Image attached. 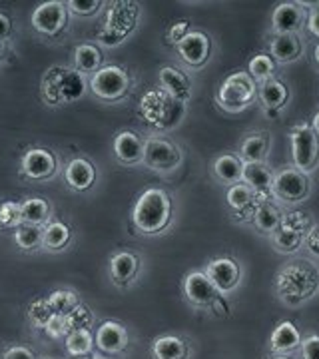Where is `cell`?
I'll return each instance as SVG.
<instances>
[{"mask_svg":"<svg viewBox=\"0 0 319 359\" xmlns=\"http://www.w3.org/2000/svg\"><path fill=\"white\" fill-rule=\"evenodd\" d=\"M306 240L304 231H297L294 228H287L280 224L276 230L271 231V244L276 248V252L280 254H295Z\"/></svg>","mask_w":319,"mask_h":359,"instance_id":"f1b7e54d","label":"cell"},{"mask_svg":"<svg viewBox=\"0 0 319 359\" xmlns=\"http://www.w3.org/2000/svg\"><path fill=\"white\" fill-rule=\"evenodd\" d=\"M14 242L20 250L25 252H34L42 245V230L40 226H28V224H20L14 230Z\"/></svg>","mask_w":319,"mask_h":359,"instance_id":"d590c367","label":"cell"},{"mask_svg":"<svg viewBox=\"0 0 319 359\" xmlns=\"http://www.w3.org/2000/svg\"><path fill=\"white\" fill-rule=\"evenodd\" d=\"M46 299H48L50 309L56 316H66V313H70L80 304L76 294L72 290H54Z\"/></svg>","mask_w":319,"mask_h":359,"instance_id":"8d00e7d4","label":"cell"},{"mask_svg":"<svg viewBox=\"0 0 319 359\" xmlns=\"http://www.w3.org/2000/svg\"><path fill=\"white\" fill-rule=\"evenodd\" d=\"M11 30H13V22H11V18H8L4 13H0V44L11 36Z\"/></svg>","mask_w":319,"mask_h":359,"instance_id":"f907efd6","label":"cell"},{"mask_svg":"<svg viewBox=\"0 0 319 359\" xmlns=\"http://www.w3.org/2000/svg\"><path fill=\"white\" fill-rule=\"evenodd\" d=\"M290 142H292V160L294 166L309 174L315 170L319 164V138L315 132L311 130L309 124H297L290 132Z\"/></svg>","mask_w":319,"mask_h":359,"instance_id":"52a82bcc","label":"cell"},{"mask_svg":"<svg viewBox=\"0 0 319 359\" xmlns=\"http://www.w3.org/2000/svg\"><path fill=\"white\" fill-rule=\"evenodd\" d=\"M96 40L102 44V46H108V48H112V46H118V44H122L124 40L120 39L118 34H114L112 30H108L106 26H102L100 28V32H98V36H96Z\"/></svg>","mask_w":319,"mask_h":359,"instance_id":"7dc6e473","label":"cell"},{"mask_svg":"<svg viewBox=\"0 0 319 359\" xmlns=\"http://www.w3.org/2000/svg\"><path fill=\"white\" fill-rule=\"evenodd\" d=\"M306 22H307V30H309L313 36H318L319 39V6L318 8H313V11L309 13Z\"/></svg>","mask_w":319,"mask_h":359,"instance_id":"681fc988","label":"cell"},{"mask_svg":"<svg viewBox=\"0 0 319 359\" xmlns=\"http://www.w3.org/2000/svg\"><path fill=\"white\" fill-rule=\"evenodd\" d=\"M269 347L278 355H287L301 347V334L292 321H281L269 337Z\"/></svg>","mask_w":319,"mask_h":359,"instance_id":"44dd1931","label":"cell"},{"mask_svg":"<svg viewBox=\"0 0 319 359\" xmlns=\"http://www.w3.org/2000/svg\"><path fill=\"white\" fill-rule=\"evenodd\" d=\"M140 114L148 126L166 132L176 128L182 122V118L186 116V104L174 100L162 88H156L142 96Z\"/></svg>","mask_w":319,"mask_h":359,"instance_id":"277c9868","label":"cell"},{"mask_svg":"<svg viewBox=\"0 0 319 359\" xmlns=\"http://www.w3.org/2000/svg\"><path fill=\"white\" fill-rule=\"evenodd\" d=\"M304 244H306V248L313 256H319V226H311L307 230Z\"/></svg>","mask_w":319,"mask_h":359,"instance_id":"c3c4849f","label":"cell"},{"mask_svg":"<svg viewBox=\"0 0 319 359\" xmlns=\"http://www.w3.org/2000/svg\"><path fill=\"white\" fill-rule=\"evenodd\" d=\"M136 20H138V8L134 2H114L108 8L104 26L124 40L134 30Z\"/></svg>","mask_w":319,"mask_h":359,"instance_id":"9a60e30c","label":"cell"},{"mask_svg":"<svg viewBox=\"0 0 319 359\" xmlns=\"http://www.w3.org/2000/svg\"><path fill=\"white\" fill-rule=\"evenodd\" d=\"M66 20H68V6L60 0H48L39 4L30 18L32 28L46 36H56L66 26Z\"/></svg>","mask_w":319,"mask_h":359,"instance_id":"30bf717a","label":"cell"},{"mask_svg":"<svg viewBox=\"0 0 319 359\" xmlns=\"http://www.w3.org/2000/svg\"><path fill=\"white\" fill-rule=\"evenodd\" d=\"M68 11H72L74 14H80V16H90V14L98 13L102 2L100 0H70L66 2Z\"/></svg>","mask_w":319,"mask_h":359,"instance_id":"7bdbcfd3","label":"cell"},{"mask_svg":"<svg viewBox=\"0 0 319 359\" xmlns=\"http://www.w3.org/2000/svg\"><path fill=\"white\" fill-rule=\"evenodd\" d=\"M301 40L297 39V34H276L269 42V52H271V60H278L281 65H290L295 62L301 56Z\"/></svg>","mask_w":319,"mask_h":359,"instance_id":"cb8c5ba5","label":"cell"},{"mask_svg":"<svg viewBox=\"0 0 319 359\" xmlns=\"http://www.w3.org/2000/svg\"><path fill=\"white\" fill-rule=\"evenodd\" d=\"M301 358L304 359H319V335H309L301 341Z\"/></svg>","mask_w":319,"mask_h":359,"instance_id":"ee69618b","label":"cell"},{"mask_svg":"<svg viewBox=\"0 0 319 359\" xmlns=\"http://www.w3.org/2000/svg\"><path fill=\"white\" fill-rule=\"evenodd\" d=\"M64 346H66L68 355L72 358H88L94 349V335L90 330H74L66 335Z\"/></svg>","mask_w":319,"mask_h":359,"instance_id":"1f68e13d","label":"cell"},{"mask_svg":"<svg viewBox=\"0 0 319 359\" xmlns=\"http://www.w3.org/2000/svg\"><path fill=\"white\" fill-rule=\"evenodd\" d=\"M102 68V52L94 44H80L74 50V70L84 74H96Z\"/></svg>","mask_w":319,"mask_h":359,"instance_id":"83f0119b","label":"cell"},{"mask_svg":"<svg viewBox=\"0 0 319 359\" xmlns=\"http://www.w3.org/2000/svg\"><path fill=\"white\" fill-rule=\"evenodd\" d=\"M22 224L20 204L16 202H2L0 205V228H18Z\"/></svg>","mask_w":319,"mask_h":359,"instance_id":"60d3db41","label":"cell"},{"mask_svg":"<svg viewBox=\"0 0 319 359\" xmlns=\"http://www.w3.org/2000/svg\"><path fill=\"white\" fill-rule=\"evenodd\" d=\"M20 212H22V224L42 226L50 216V205L42 198H28L20 204Z\"/></svg>","mask_w":319,"mask_h":359,"instance_id":"d6a6232c","label":"cell"},{"mask_svg":"<svg viewBox=\"0 0 319 359\" xmlns=\"http://www.w3.org/2000/svg\"><path fill=\"white\" fill-rule=\"evenodd\" d=\"M54 316V311L50 309V304L46 297H40V299H34L28 308V320L30 323L36 327V330H44L46 323L50 321V318Z\"/></svg>","mask_w":319,"mask_h":359,"instance_id":"f35d334b","label":"cell"},{"mask_svg":"<svg viewBox=\"0 0 319 359\" xmlns=\"http://www.w3.org/2000/svg\"><path fill=\"white\" fill-rule=\"evenodd\" d=\"M184 294L188 297V302L198 306V308H210L216 299L217 290L214 283L208 280L204 271H191L188 273L186 282H184Z\"/></svg>","mask_w":319,"mask_h":359,"instance_id":"e0dca14e","label":"cell"},{"mask_svg":"<svg viewBox=\"0 0 319 359\" xmlns=\"http://www.w3.org/2000/svg\"><path fill=\"white\" fill-rule=\"evenodd\" d=\"M204 273L208 276V280L214 283L217 294H231L242 282V268L231 257L212 259Z\"/></svg>","mask_w":319,"mask_h":359,"instance_id":"8fae6325","label":"cell"},{"mask_svg":"<svg viewBox=\"0 0 319 359\" xmlns=\"http://www.w3.org/2000/svg\"><path fill=\"white\" fill-rule=\"evenodd\" d=\"M170 218H172V200L162 188H150L142 192L132 210V222L136 230L146 236H154L166 230Z\"/></svg>","mask_w":319,"mask_h":359,"instance_id":"7a4b0ae2","label":"cell"},{"mask_svg":"<svg viewBox=\"0 0 319 359\" xmlns=\"http://www.w3.org/2000/svg\"><path fill=\"white\" fill-rule=\"evenodd\" d=\"M255 96H257V86L250 74L233 72L222 82V86L217 90V104L222 110L230 114H238L254 104Z\"/></svg>","mask_w":319,"mask_h":359,"instance_id":"5b68a950","label":"cell"},{"mask_svg":"<svg viewBox=\"0 0 319 359\" xmlns=\"http://www.w3.org/2000/svg\"><path fill=\"white\" fill-rule=\"evenodd\" d=\"M242 168L243 162L240 160V156L224 154L214 162V174L219 182L233 186V184L242 182Z\"/></svg>","mask_w":319,"mask_h":359,"instance_id":"f546056e","label":"cell"},{"mask_svg":"<svg viewBox=\"0 0 319 359\" xmlns=\"http://www.w3.org/2000/svg\"><path fill=\"white\" fill-rule=\"evenodd\" d=\"M311 130L315 132V136L319 138V110L313 114V120H311Z\"/></svg>","mask_w":319,"mask_h":359,"instance_id":"816d5d0a","label":"cell"},{"mask_svg":"<svg viewBox=\"0 0 319 359\" xmlns=\"http://www.w3.org/2000/svg\"><path fill=\"white\" fill-rule=\"evenodd\" d=\"M114 154L122 164H138L144 160V142L138 134L124 130L114 138Z\"/></svg>","mask_w":319,"mask_h":359,"instance_id":"ffe728a7","label":"cell"},{"mask_svg":"<svg viewBox=\"0 0 319 359\" xmlns=\"http://www.w3.org/2000/svg\"><path fill=\"white\" fill-rule=\"evenodd\" d=\"M313 58H315V62H318V66H319V44L315 46V48H313Z\"/></svg>","mask_w":319,"mask_h":359,"instance_id":"f5cc1de1","label":"cell"},{"mask_svg":"<svg viewBox=\"0 0 319 359\" xmlns=\"http://www.w3.org/2000/svg\"><path fill=\"white\" fill-rule=\"evenodd\" d=\"M70 242V228L62 222H50L46 224V228L42 230V245L46 250H64Z\"/></svg>","mask_w":319,"mask_h":359,"instance_id":"836d02e7","label":"cell"},{"mask_svg":"<svg viewBox=\"0 0 319 359\" xmlns=\"http://www.w3.org/2000/svg\"><path fill=\"white\" fill-rule=\"evenodd\" d=\"M242 184L252 188L259 202H268L271 194V184H273V174L269 172L266 162H247L242 168Z\"/></svg>","mask_w":319,"mask_h":359,"instance_id":"ac0fdd59","label":"cell"},{"mask_svg":"<svg viewBox=\"0 0 319 359\" xmlns=\"http://www.w3.org/2000/svg\"><path fill=\"white\" fill-rule=\"evenodd\" d=\"M269 150V140L264 132L247 134L240 144V160L243 164L247 162H266Z\"/></svg>","mask_w":319,"mask_h":359,"instance_id":"4316f807","label":"cell"},{"mask_svg":"<svg viewBox=\"0 0 319 359\" xmlns=\"http://www.w3.org/2000/svg\"><path fill=\"white\" fill-rule=\"evenodd\" d=\"M0 58H2V44H0Z\"/></svg>","mask_w":319,"mask_h":359,"instance_id":"11a10c76","label":"cell"},{"mask_svg":"<svg viewBox=\"0 0 319 359\" xmlns=\"http://www.w3.org/2000/svg\"><path fill=\"white\" fill-rule=\"evenodd\" d=\"M154 359H188L190 347L178 335H162L154 341Z\"/></svg>","mask_w":319,"mask_h":359,"instance_id":"484cf974","label":"cell"},{"mask_svg":"<svg viewBox=\"0 0 319 359\" xmlns=\"http://www.w3.org/2000/svg\"><path fill=\"white\" fill-rule=\"evenodd\" d=\"M74 359H92V358H74Z\"/></svg>","mask_w":319,"mask_h":359,"instance_id":"9f6ffc18","label":"cell"},{"mask_svg":"<svg viewBox=\"0 0 319 359\" xmlns=\"http://www.w3.org/2000/svg\"><path fill=\"white\" fill-rule=\"evenodd\" d=\"M66 184L76 190V192H84L92 188V184L96 182V168L92 166L86 158H74L68 166H66Z\"/></svg>","mask_w":319,"mask_h":359,"instance_id":"603a6c76","label":"cell"},{"mask_svg":"<svg viewBox=\"0 0 319 359\" xmlns=\"http://www.w3.org/2000/svg\"><path fill=\"white\" fill-rule=\"evenodd\" d=\"M140 269V259L132 252H118L110 257V278L116 285H128L134 282Z\"/></svg>","mask_w":319,"mask_h":359,"instance_id":"7402d4cb","label":"cell"},{"mask_svg":"<svg viewBox=\"0 0 319 359\" xmlns=\"http://www.w3.org/2000/svg\"><path fill=\"white\" fill-rule=\"evenodd\" d=\"M154 172H174L182 162V150L168 138H148L144 142V160Z\"/></svg>","mask_w":319,"mask_h":359,"instance_id":"ba28073f","label":"cell"},{"mask_svg":"<svg viewBox=\"0 0 319 359\" xmlns=\"http://www.w3.org/2000/svg\"><path fill=\"white\" fill-rule=\"evenodd\" d=\"M22 172H25L26 178L36 180V182L52 178L56 172V158L50 150L32 148L22 158Z\"/></svg>","mask_w":319,"mask_h":359,"instance_id":"2e32d148","label":"cell"},{"mask_svg":"<svg viewBox=\"0 0 319 359\" xmlns=\"http://www.w3.org/2000/svg\"><path fill=\"white\" fill-rule=\"evenodd\" d=\"M130 74L120 66L110 65L102 66L96 74L90 78V90L94 96H98L100 100L106 102H116L120 98H124L130 90Z\"/></svg>","mask_w":319,"mask_h":359,"instance_id":"8992f818","label":"cell"},{"mask_svg":"<svg viewBox=\"0 0 319 359\" xmlns=\"http://www.w3.org/2000/svg\"><path fill=\"white\" fill-rule=\"evenodd\" d=\"M271 194L283 204H299L309 194V178L297 168H285L273 176Z\"/></svg>","mask_w":319,"mask_h":359,"instance_id":"9c48e42d","label":"cell"},{"mask_svg":"<svg viewBox=\"0 0 319 359\" xmlns=\"http://www.w3.org/2000/svg\"><path fill=\"white\" fill-rule=\"evenodd\" d=\"M2 359H36V353L25 346H13L4 351Z\"/></svg>","mask_w":319,"mask_h":359,"instance_id":"bcb514c9","label":"cell"},{"mask_svg":"<svg viewBox=\"0 0 319 359\" xmlns=\"http://www.w3.org/2000/svg\"><path fill=\"white\" fill-rule=\"evenodd\" d=\"M44 334L48 335L50 339H66V335L70 334V327H68V321L66 316H52L50 321L46 323L44 327Z\"/></svg>","mask_w":319,"mask_h":359,"instance_id":"b9f144b4","label":"cell"},{"mask_svg":"<svg viewBox=\"0 0 319 359\" xmlns=\"http://www.w3.org/2000/svg\"><path fill=\"white\" fill-rule=\"evenodd\" d=\"M226 200H228V205L236 212H243L247 210L250 205H254V202H257V196L252 188H247L245 184L238 182L228 188V194H226Z\"/></svg>","mask_w":319,"mask_h":359,"instance_id":"e575fe53","label":"cell"},{"mask_svg":"<svg viewBox=\"0 0 319 359\" xmlns=\"http://www.w3.org/2000/svg\"><path fill=\"white\" fill-rule=\"evenodd\" d=\"M307 20L306 8L297 2H281L273 8L271 28L276 34H295Z\"/></svg>","mask_w":319,"mask_h":359,"instance_id":"4fadbf2b","label":"cell"},{"mask_svg":"<svg viewBox=\"0 0 319 359\" xmlns=\"http://www.w3.org/2000/svg\"><path fill=\"white\" fill-rule=\"evenodd\" d=\"M0 205H2V202H0Z\"/></svg>","mask_w":319,"mask_h":359,"instance_id":"6f0895ef","label":"cell"},{"mask_svg":"<svg viewBox=\"0 0 319 359\" xmlns=\"http://www.w3.org/2000/svg\"><path fill=\"white\" fill-rule=\"evenodd\" d=\"M273 359H292V358H287V355H276Z\"/></svg>","mask_w":319,"mask_h":359,"instance_id":"db71d44e","label":"cell"},{"mask_svg":"<svg viewBox=\"0 0 319 359\" xmlns=\"http://www.w3.org/2000/svg\"><path fill=\"white\" fill-rule=\"evenodd\" d=\"M66 321H68L70 332H74V330H90L94 325V313L90 311L88 306L78 304L70 313H66Z\"/></svg>","mask_w":319,"mask_h":359,"instance_id":"ab89813d","label":"cell"},{"mask_svg":"<svg viewBox=\"0 0 319 359\" xmlns=\"http://www.w3.org/2000/svg\"><path fill=\"white\" fill-rule=\"evenodd\" d=\"M257 98H259V102L264 104V108H266L268 112H273V110L283 108V104L287 102L290 90H287V86H285L283 82H280V80L269 78V80L259 84V88H257Z\"/></svg>","mask_w":319,"mask_h":359,"instance_id":"d4e9b609","label":"cell"},{"mask_svg":"<svg viewBox=\"0 0 319 359\" xmlns=\"http://www.w3.org/2000/svg\"><path fill=\"white\" fill-rule=\"evenodd\" d=\"M176 50L178 56L191 68H198L208 62L210 58V52H212V42L205 36L204 32H198V30H190L184 40H179L176 44Z\"/></svg>","mask_w":319,"mask_h":359,"instance_id":"7c38bea8","label":"cell"},{"mask_svg":"<svg viewBox=\"0 0 319 359\" xmlns=\"http://www.w3.org/2000/svg\"><path fill=\"white\" fill-rule=\"evenodd\" d=\"M42 100L50 106L74 104L86 94V78L74 68L50 66L40 84Z\"/></svg>","mask_w":319,"mask_h":359,"instance_id":"3957f363","label":"cell"},{"mask_svg":"<svg viewBox=\"0 0 319 359\" xmlns=\"http://www.w3.org/2000/svg\"><path fill=\"white\" fill-rule=\"evenodd\" d=\"M319 290V269L309 259H294L276 278V294L281 304L297 308Z\"/></svg>","mask_w":319,"mask_h":359,"instance_id":"6da1fadb","label":"cell"},{"mask_svg":"<svg viewBox=\"0 0 319 359\" xmlns=\"http://www.w3.org/2000/svg\"><path fill=\"white\" fill-rule=\"evenodd\" d=\"M281 218H283V214L280 212V208L271 204L269 200L268 202H259L254 210L255 228L264 233H271L276 230L281 224Z\"/></svg>","mask_w":319,"mask_h":359,"instance_id":"4dcf8cb0","label":"cell"},{"mask_svg":"<svg viewBox=\"0 0 319 359\" xmlns=\"http://www.w3.org/2000/svg\"><path fill=\"white\" fill-rule=\"evenodd\" d=\"M273 70H276V62L268 54H257L247 65V74L254 82H266L269 78H273Z\"/></svg>","mask_w":319,"mask_h":359,"instance_id":"74e56055","label":"cell"},{"mask_svg":"<svg viewBox=\"0 0 319 359\" xmlns=\"http://www.w3.org/2000/svg\"><path fill=\"white\" fill-rule=\"evenodd\" d=\"M128 330L118 323V321H104L102 325L96 330V335H94V344L96 347L102 351V353H108V355H116V353H122L128 347Z\"/></svg>","mask_w":319,"mask_h":359,"instance_id":"5bb4252c","label":"cell"},{"mask_svg":"<svg viewBox=\"0 0 319 359\" xmlns=\"http://www.w3.org/2000/svg\"><path fill=\"white\" fill-rule=\"evenodd\" d=\"M160 88L166 92L168 96H172L178 102H188L191 98V82L182 70L174 66H164L160 68Z\"/></svg>","mask_w":319,"mask_h":359,"instance_id":"d6986e66","label":"cell"},{"mask_svg":"<svg viewBox=\"0 0 319 359\" xmlns=\"http://www.w3.org/2000/svg\"><path fill=\"white\" fill-rule=\"evenodd\" d=\"M190 32V25H188V20H178L176 25L170 26V30H168V40L172 42V44H178L179 40H184V36Z\"/></svg>","mask_w":319,"mask_h":359,"instance_id":"f6af8a7d","label":"cell"}]
</instances>
